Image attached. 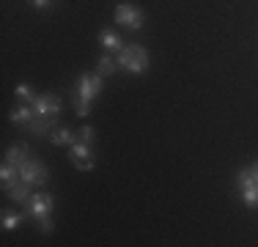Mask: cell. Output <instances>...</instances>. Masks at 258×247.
Wrapping results in <instances>:
<instances>
[{"label":"cell","instance_id":"1","mask_svg":"<svg viewBox=\"0 0 258 247\" xmlns=\"http://www.w3.org/2000/svg\"><path fill=\"white\" fill-rule=\"evenodd\" d=\"M104 83H102V74H80L77 83H75V113L80 118L91 113V102L102 94Z\"/></svg>","mask_w":258,"mask_h":247},{"label":"cell","instance_id":"2","mask_svg":"<svg viewBox=\"0 0 258 247\" xmlns=\"http://www.w3.org/2000/svg\"><path fill=\"white\" fill-rule=\"evenodd\" d=\"M118 66L129 74H143L149 69V52L140 44H124V49L118 52Z\"/></svg>","mask_w":258,"mask_h":247},{"label":"cell","instance_id":"3","mask_svg":"<svg viewBox=\"0 0 258 247\" xmlns=\"http://www.w3.org/2000/svg\"><path fill=\"white\" fill-rule=\"evenodd\" d=\"M115 22H118L121 28H126V30H140L143 22H146V14L132 3H118L115 6Z\"/></svg>","mask_w":258,"mask_h":247},{"label":"cell","instance_id":"4","mask_svg":"<svg viewBox=\"0 0 258 247\" xmlns=\"http://www.w3.org/2000/svg\"><path fill=\"white\" fill-rule=\"evenodd\" d=\"M22 206H25V214H30L33 220H44V217H50V214H52L55 201H52L50 193H33L25 203H22Z\"/></svg>","mask_w":258,"mask_h":247},{"label":"cell","instance_id":"5","mask_svg":"<svg viewBox=\"0 0 258 247\" xmlns=\"http://www.w3.org/2000/svg\"><path fill=\"white\" fill-rule=\"evenodd\" d=\"M17 170H20V178H22V181H28L30 187H33V184L44 187V184L50 181V170H47V165L44 162H36V159H25Z\"/></svg>","mask_w":258,"mask_h":247},{"label":"cell","instance_id":"6","mask_svg":"<svg viewBox=\"0 0 258 247\" xmlns=\"http://www.w3.org/2000/svg\"><path fill=\"white\" fill-rule=\"evenodd\" d=\"M236 184H239V190H242L244 206H247V209H258V181H255L253 170H250V168L239 170L236 173Z\"/></svg>","mask_w":258,"mask_h":247},{"label":"cell","instance_id":"7","mask_svg":"<svg viewBox=\"0 0 258 247\" xmlns=\"http://www.w3.org/2000/svg\"><path fill=\"white\" fill-rule=\"evenodd\" d=\"M33 113L39 115V118H47V121H58L60 115V99L55 94H41L33 99Z\"/></svg>","mask_w":258,"mask_h":247},{"label":"cell","instance_id":"8","mask_svg":"<svg viewBox=\"0 0 258 247\" xmlns=\"http://www.w3.org/2000/svg\"><path fill=\"white\" fill-rule=\"evenodd\" d=\"M72 162H75L77 170H94V154H91V143L85 140H75L72 143Z\"/></svg>","mask_w":258,"mask_h":247},{"label":"cell","instance_id":"9","mask_svg":"<svg viewBox=\"0 0 258 247\" xmlns=\"http://www.w3.org/2000/svg\"><path fill=\"white\" fill-rule=\"evenodd\" d=\"M33 115H36L33 113V104L22 102V104H17V107L9 113V118H11V124H22V127H28V124L33 121Z\"/></svg>","mask_w":258,"mask_h":247},{"label":"cell","instance_id":"10","mask_svg":"<svg viewBox=\"0 0 258 247\" xmlns=\"http://www.w3.org/2000/svg\"><path fill=\"white\" fill-rule=\"evenodd\" d=\"M99 44L104 47V49H115V52H121L124 49V39H121L115 30H99Z\"/></svg>","mask_w":258,"mask_h":247},{"label":"cell","instance_id":"11","mask_svg":"<svg viewBox=\"0 0 258 247\" xmlns=\"http://www.w3.org/2000/svg\"><path fill=\"white\" fill-rule=\"evenodd\" d=\"M28 159V146L25 143H14L9 146V151H6V162H11L14 168H20L22 162Z\"/></svg>","mask_w":258,"mask_h":247},{"label":"cell","instance_id":"12","mask_svg":"<svg viewBox=\"0 0 258 247\" xmlns=\"http://www.w3.org/2000/svg\"><path fill=\"white\" fill-rule=\"evenodd\" d=\"M75 138H77V135L72 132V129H66V127H60V129L55 127L50 132V140L55 146H72V143H75Z\"/></svg>","mask_w":258,"mask_h":247},{"label":"cell","instance_id":"13","mask_svg":"<svg viewBox=\"0 0 258 247\" xmlns=\"http://www.w3.org/2000/svg\"><path fill=\"white\" fill-rule=\"evenodd\" d=\"M9 198H11V201H17V203H25L28 198H30V184L20 178V181H17L14 187L9 190Z\"/></svg>","mask_w":258,"mask_h":247},{"label":"cell","instance_id":"14","mask_svg":"<svg viewBox=\"0 0 258 247\" xmlns=\"http://www.w3.org/2000/svg\"><path fill=\"white\" fill-rule=\"evenodd\" d=\"M96 69H99L102 77H110V74L118 72V58H110V55H102L99 60H96Z\"/></svg>","mask_w":258,"mask_h":247},{"label":"cell","instance_id":"15","mask_svg":"<svg viewBox=\"0 0 258 247\" xmlns=\"http://www.w3.org/2000/svg\"><path fill=\"white\" fill-rule=\"evenodd\" d=\"M25 214H14V212H3V231H14V228L22 225Z\"/></svg>","mask_w":258,"mask_h":247},{"label":"cell","instance_id":"16","mask_svg":"<svg viewBox=\"0 0 258 247\" xmlns=\"http://www.w3.org/2000/svg\"><path fill=\"white\" fill-rule=\"evenodd\" d=\"M14 94H17V99H22L25 104H33V99H36V94L30 91V85H28V83H20V85L14 88Z\"/></svg>","mask_w":258,"mask_h":247},{"label":"cell","instance_id":"17","mask_svg":"<svg viewBox=\"0 0 258 247\" xmlns=\"http://www.w3.org/2000/svg\"><path fill=\"white\" fill-rule=\"evenodd\" d=\"M80 140H85V143H94V129H91V127H83V129H80Z\"/></svg>","mask_w":258,"mask_h":247},{"label":"cell","instance_id":"18","mask_svg":"<svg viewBox=\"0 0 258 247\" xmlns=\"http://www.w3.org/2000/svg\"><path fill=\"white\" fill-rule=\"evenodd\" d=\"M36 225H41V231H44V233H50V231H52V220H50V217L36 220Z\"/></svg>","mask_w":258,"mask_h":247},{"label":"cell","instance_id":"19","mask_svg":"<svg viewBox=\"0 0 258 247\" xmlns=\"http://www.w3.org/2000/svg\"><path fill=\"white\" fill-rule=\"evenodd\" d=\"M30 3H33L36 9H50V3H52V0H30Z\"/></svg>","mask_w":258,"mask_h":247},{"label":"cell","instance_id":"20","mask_svg":"<svg viewBox=\"0 0 258 247\" xmlns=\"http://www.w3.org/2000/svg\"><path fill=\"white\" fill-rule=\"evenodd\" d=\"M250 170H253V176H255V181H258V162L253 165V168H250Z\"/></svg>","mask_w":258,"mask_h":247}]
</instances>
